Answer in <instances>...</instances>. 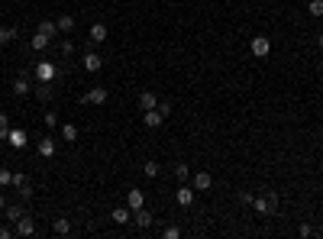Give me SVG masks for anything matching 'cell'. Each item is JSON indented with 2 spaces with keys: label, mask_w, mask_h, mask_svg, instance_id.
<instances>
[{
  "label": "cell",
  "mask_w": 323,
  "mask_h": 239,
  "mask_svg": "<svg viewBox=\"0 0 323 239\" xmlns=\"http://www.w3.org/2000/svg\"><path fill=\"white\" fill-rule=\"evenodd\" d=\"M252 207H256V214L272 217V214H275V207H278V194H275V191H265V194H259L256 201H252Z\"/></svg>",
  "instance_id": "cell-1"
},
{
  "label": "cell",
  "mask_w": 323,
  "mask_h": 239,
  "mask_svg": "<svg viewBox=\"0 0 323 239\" xmlns=\"http://www.w3.org/2000/svg\"><path fill=\"white\" fill-rule=\"evenodd\" d=\"M107 97H110L107 87H91V91L81 94V104H94V107H100V104H107Z\"/></svg>",
  "instance_id": "cell-2"
},
{
  "label": "cell",
  "mask_w": 323,
  "mask_h": 239,
  "mask_svg": "<svg viewBox=\"0 0 323 239\" xmlns=\"http://www.w3.org/2000/svg\"><path fill=\"white\" fill-rule=\"evenodd\" d=\"M269 52H272V39L269 36H256L252 39V55L256 58H269Z\"/></svg>",
  "instance_id": "cell-3"
},
{
  "label": "cell",
  "mask_w": 323,
  "mask_h": 239,
  "mask_svg": "<svg viewBox=\"0 0 323 239\" xmlns=\"http://www.w3.org/2000/svg\"><path fill=\"white\" fill-rule=\"evenodd\" d=\"M142 123H146L149 129L162 126V123H165V113H162V107H152V110H142Z\"/></svg>",
  "instance_id": "cell-4"
},
{
  "label": "cell",
  "mask_w": 323,
  "mask_h": 239,
  "mask_svg": "<svg viewBox=\"0 0 323 239\" xmlns=\"http://www.w3.org/2000/svg\"><path fill=\"white\" fill-rule=\"evenodd\" d=\"M194 194H197V191H194V188H191V184H188V181H181V188H178V194H175V201H178V204H181V207H191V204H194Z\"/></svg>",
  "instance_id": "cell-5"
},
{
  "label": "cell",
  "mask_w": 323,
  "mask_h": 239,
  "mask_svg": "<svg viewBox=\"0 0 323 239\" xmlns=\"http://www.w3.org/2000/svg\"><path fill=\"white\" fill-rule=\"evenodd\" d=\"M191 188H194V191H210V188H214V175H210V172H197L194 178H191Z\"/></svg>",
  "instance_id": "cell-6"
},
{
  "label": "cell",
  "mask_w": 323,
  "mask_h": 239,
  "mask_svg": "<svg viewBox=\"0 0 323 239\" xmlns=\"http://www.w3.org/2000/svg\"><path fill=\"white\" fill-rule=\"evenodd\" d=\"M152 220H155V217H152V210H146V207H139V210H133V223H136V227H139V230H146V227H152Z\"/></svg>",
  "instance_id": "cell-7"
},
{
  "label": "cell",
  "mask_w": 323,
  "mask_h": 239,
  "mask_svg": "<svg viewBox=\"0 0 323 239\" xmlns=\"http://www.w3.org/2000/svg\"><path fill=\"white\" fill-rule=\"evenodd\" d=\"M55 74H58V68H55L52 61H39V65H36V78L39 81H52Z\"/></svg>",
  "instance_id": "cell-8"
},
{
  "label": "cell",
  "mask_w": 323,
  "mask_h": 239,
  "mask_svg": "<svg viewBox=\"0 0 323 239\" xmlns=\"http://www.w3.org/2000/svg\"><path fill=\"white\" fill-rule=\"evenodd\" d=\"M16 233H19V236H32V233H36V220L23 214V217L16 220Z\"/></svg>",
  "instance_id": "cell-9"
},
{
  "label": "cell",
  "mask_w": 323,
  "mask_h": 239,
  "mask_svg": "<svg viewBox=\"0 0 323 239\" xmlns=\"http://www.w3.org/2000/svg\"><path fill=\"white\" fill-rule=\"evenodd\" d=\"M29 91H32V84H29V78H26V71H23L16 81H13V94H16V97H26Z\"/></svg>",
  "instance_id": "cell-10"
},
{
  "label": "cell",
  "mask_w": 323,
  "mask_h": 239,
  "mask_svg": "<svg viewBox=\"0 0 323 239\" xmlns=\"http://www.w3.org/2000/svg\"><path fill=\"white\" fill-rule=\"evenodd\" d=\"M26 139H29V136H26L23 129H10V133H6V142H10L13 149H23V146H26Z\"/></svg>",
  "instance_id": "cell-11"
},
{
  "label": "cell",
  "mask_w": 323,
  "mask_h": 239,
  "mask_svg": "<svg viewBox=\"0 0 323 239\" xmlns=\"http://www.w3.org/2000/svg\"><path fill=\"white\" fill-rule=\"evenodd\" d=\"M100 65H104V58L97 52H84V71H100Z\"/></svg>",
  "instance_id": "cell-12"
},
{
  "label": "cell",
  "mask_w": 323,
  "mask_h": 239,
  "mask_svg": "<svg viewBox=\"0 0 323 239\" xmlns=\"http://www.w3.org/2000/svg\"><path fill=\"white\" fill-rule=\"evenodd\" d=\"M110 220H113V223H120V227H123V223H129V220H133V210H129V207H113Z\"/></svg>",
  "instance_id": "cell-13"
},
{
  "label": "cell",
  "mask_w": 323,
  "mask_h": 239,
  "mask_svg": "<svg viewBox=\"0 0 323 239\" xmlns=\"http://www.w3.org/2000/svg\"><path fill=\"white\" fill-rule=\"evenodd\" d=\"M126 207H129V210L146 207V197H142V191H129V194H126Z\"/></svg>",
  "instance_id": "cell-14"
},
{
  "label": "cell",
  "mask_w": 323,
  "mask_h": 239,
  "mask_svg": "<svg viewBox=\"0 0 323 239\" xmlns=\"http://www.w3.org/2000/svg\"><path fill=\"white\" fill-rule=\"evenodd\" d=\"M152 107H159V97H155L152 91H142L139 94V110H152Z\"/></svg>",
  "instance_id": "cell-15"
},
{
  "label": "cell",
  "mask_w": 323,
  "mask_h": 239,
  "mask_svg": "<svg viewBox=\"0 0 323 239\" xmlns=\"http://www.w3.org/2000/svg\"><path fill=\"white\" fill-rule=\"evenodd\" d=\"M107 39H110L107 26H104V23H94V26H91V42H107Z\"/></svg>",
  "instance_id": "cell-16"
},
{
  "label": "cell",
  "mask_w": 323,
  "mask_h": 239,
  "mask_svg": "<svg viewBox=\"0 0 323 239\" xmlns=\"http://www.w3.org/2000/svg\"><path fill=\"white\" fill-rule=\"evenodd\" d=\"M36 32H42V36H49V39H55L58 36V26H55V19H42V23H39V29Z\"/></svg>",
  "instance_id": "cell-17"
},
{
  "label": "cell",
  "mask_w": 323,
  "mask_h": 239,
  "mask_svg": "<svg viewBox=\"0 0 323 239\" xmlns=\"http://www.w3.org/2000/svg\"><path fill=\"white\" fill-rule=\"evenodd\" d=\"M61 139L65 142H78V126H74V123H65V126H61Z\"/></svg>",
  "instance_id": "cell-18"
},
{
  "label": "cell",
  "mask_w": 323,
  "mask_h": 239,
  "mask_svg": "<svg viewBox=\"0 0 323 239\" xmlns=\"http://www.w3.org/2000/svg\"><path fill=\"white\" fill-rule=\"evenodd\" d=\"M55 26H58V32H71L74 29V16H68V13H65V16L55 19Z\"/></svg>",
  "instance_id": "cell-19"
},
{
  "label": "cell",
  "mask_w": 323,
  "mask_h": 239,
  "mask_svg": "<svg viewBox=\"0 0 323 239\" xmlns=\"http://www.w3.org/2000/svg\"><path fill=\"white\" fill-rule=\"evenodd\" d=\"M39 155H45V159H49V155H55V139H39Z\"/></svg>",
  "instance_id": "cell-20"
},
{
  "label": "cell",
  "mask_w": 323,
  "mask_h": 239,
  "mask_svg": "<svg viewBox=\"0 0 323 239\" xmlns=\"http://www.w3.org/2000/svg\"><path fill=\"white\" fill-rule=\"evenodd\" d=\"M52 230H55V233H58V236H68V233H71V223H68L65 217H58V220L52 223Z\"/></svg>",
  "instance_id": "cell-21"
},
{
  "label": "cell",
  "mask_w": 323,
  "mask_h": 239,
  "mask_svg": "<svg viewBox=\"0 0 323 239\" xmlns=\"http://www.w3.org/2000/svg\"><path fill=\"white\" fill-rule=\"evenodd\" d=\"M52 39L49 36H42V32H36V36H32V52H45V45H49Z\"/></svg>",
  "instance_id": "cell-22"
},
{
  "label": "cell",
  "mask_w": 323,
  "mask_h": 239,
  "mask_svg": "<svg viewBox=\"0 0 323 239\" xmlns=\"http://www.w3.org/2000/svg\"><path fill=\"white\" fill-rule=\"evenodd\" d=\"M13 39H16V29H13V26H0V45L13 42Z\"/></svg>",
  "instance_id": "cell-23"
},
{
  "label": "cell",
  "mask_w": 323,
  "mask_h": 239,
  "mask_svg": "<svg viewBox=\"0 0 323 239\" xmlns=\"http://www.w3.org/2000/svg\"><path fill=\"white\" fill-rule=\"evenodd\" d=\"M19 217H23V207H19V204H10V207H6V220H10V223H16Z\"/></svg>",
  "instance_id": "cell-24"
},
{
  "label": "cell",
  "mask_w": 323,
  "mask_h": 239,
  "mask_svg": "<svg viewBox=\"0 0 323 239\" xmlns=\"http://www.w3.org/2000/svg\"><path fill=\"white\" fill-rule=\"evenodd\" d=\"M307 13H311V16H323V0H311V3H307Z\"/></svg>",
  "instance_id": "cell-25"
},
{
  "label": "cell",
  "mask_w": 323,
  "mask_h": 239,
  "mask_svg": "<svg viewBox=\"0 0 323 239\" xmlns=\"http://www.w3.org/2000/svg\"><path fill=\"white\" fill-rule=\"evenodd\" d=\"M10 117H6V113H0V139H6V133H10Z\"/></svg>",
  "instance_id": "cell-26"
},
{
  "label": "cell",
  "mask_w": 323,
  "mask_h": 239,
  "mask_svg": "<svg viewBox=\"0 0 323 239\" xmlns=\"http://www.w3.org/2000/svg\"><path fill=\"white\" fill-rule=\"evenodd\" d=\"M142 172H146L149 178H155V175H159V162H146V165H142Z\"/></svg>",
  "instance_id": "cell-27"
},
{
  "label": "cell",
  "mask_w": 323,
  "mask_h": 239,
  "mask_svg": "<svg viewBox=\"0 0 323 239\" xmlns=\"http://www.w3.org/2000/svg\"><path fill=\"white\" fill-rule=\"evenodd\" d=\"M252 201H256V194H252V191H239V204L252 207Z\"/></svg>",
  "instance_id": "cell-28"
},
{
  "label": "cell",
  "mask_w": 323,
  "mask_h": 239,
  "mask_svg": "<svg viewBox=\"0 0 323 239\" xmlns=\"http://www.w3.org/2000/svg\"><path fill=\"white\" fill-rule=\"evenodd\" d=\"M61 55H65V58L74 55V42H71V39H65V42H61Z\"/></svg>",
  "instance_id": "cell-29"
},
{
  "label": "cell",
  "mask_w": 323,
  "mask_h": 239,
  "mask_svg": "<svg viewBox=\"0 0 323 239\" xmlns=\"http://www.w3.org/2000/svg\"><path fill=\"white\" fill-rule=\"evenodd\" d=\"M10 181H13V172L10 168H0V188H6Z\"/></svg>",
  "instance_id": "cell-30"
},
{
  "label": "cell",
  "mask_w": 323,
  "mask_h": 239,
  "mask_svg": "<svg viewBox=\"0 0 323 239\" xmlns=\"http://www.w3.org/2000/svg\"><path fill=\"white\" fill-rule=\"evenodd\" d=\"M162 236H165V239H178V236H181V230H178V227H165Z\"/></svg>",
  "instance_id": "cell-31"
},
{
  "label": "cell",
  "mask_w": 323,
  "mask_h": 239,
  "mask_svg": "<svg viewBox=\"0 0 323 239\" xmlns=\"http://www.w3.org/2000/svg\"><path fill=\"white\" fill-rule=\"evenodd\" d=\"M175 178L178 181H188V165H175Z\"/></svg>",
  "instance_id": "cell-32"
},
{
  "label": "cell",
  "mask_w": 323,
  "mask_h": 239,
  "mask_svg": "<svg viewBox=\"0 0 323 239\" xmlns=\"http://www.w3.org/2000/svg\"><path fill=\"white\" fill-rule=\"evenodd\" d=\"M19 197H23V201H29V197H32V184H29V181L19 188Z\"/></svg>",
  "instance_id": "cell-33"
},
{
  "label": "cell",
  "mask_w": 323,
  "mask_h": 239,
  "mask_svg": "<svg viewBox=\"0 0 323 239\" xmlns=\"http://www.w3.org/2000/svg\"><path fill=\"white\" fill-rule=\"evenodd\" d=\"M45 126H49V129H55V126H58V117H55V113H45Z\"/></svg>",
  "instance_id": "cell-34"
},
{
  "label": "cell",
  "mask_w": 323,
  "mask_h": 239,
  "mask_svg": "<svg viewBox=\"0 0 323 239\" xmlns=\"http://www.w3.org/2000/svg\"><path fill=\"white\" fill-rule=\"evenodd\" d=\"M26 181H29V178H26V175H13V181H10V184H16V188H23Z\"/></svg>",
  "instance_id": "cell-35"
},
{
  "label": "cell",
  "mask_w": 323,
  "mask_h": 239,
  "mask_svg": "<svg viewBox=\"0 0 323 239\" xmlns=\"http://www.w3.org/2000/svg\"><path fill=\"white\" fill-rule=\"evenodd\" d=\"M298 233H301V236H304V239H307V236H314V227H307V223H304V227H301V230H298Z\"/></svg>",
  "instance_id": "cell-36"
},
{
  "label": "cell",
  "mask_w": 323,
  "mask_h": 239,
  "mask_svg": "<svg viewBox=\"0 0 323 239\" xmlns=\"http://www.w3.org/2000/svg\"><path fill=\"white\" fill-rule=\"evenodd\" d=\"M6 236H10V230H6V227H0V239H6Z\"/></svg>",
  "instance_id": "cell-37"
},
{
  "label": "cell",
  "mask_w": 323,
  "mask_h": 239,
  "mask_svg": "<svg viewBox=\"0 0 323 239\" xmlns=\"http://www.w3.org/2000/svg\"><path fill=\"white\" fill-rule=\"evenodd\" d=\"M317 45H320V49H323V36H317Z\"/></svg>",
  "instance_id": "cell-38"
},
{
  "label": "cell",
  "mask_w": 323,
  "mask_h": 239,
  "mask_svg": "<svg viewBox=\"0 0 323 239\" xmlns=\"http://www.w3.org/2000/svg\"><path fill=\"white\" fill-rule=\"evenodd\" d=\"M0 210H3V194H0Z\"/></svg>",
  "instance_id": "cell-39"
},
{
  "label": "cell",
  "mask_w": 323,
  "mask_h": 239,
  "mask_svg": "<svg viewBox=\"0 0 323 239\" xmlns=\"http://www.w3.org/2000/svg\"><path fill=\"white\" fill-rule=\"evenodd\" d=\"M0 52H3V45H0Z\"/></svg>",
  "instance_id": "cell-40"
}]
</instances>
